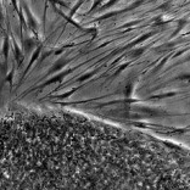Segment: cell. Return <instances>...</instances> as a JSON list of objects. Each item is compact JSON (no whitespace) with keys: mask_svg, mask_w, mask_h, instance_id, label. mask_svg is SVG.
I'll return each mask as SVG.
<instances>
[{"mask_svg":"<svg viewBox=\"0 0 190 190\" xmlns=\"http://www.w3.org/2000/svg\"><path fill=\"white\" fill-rule=\"evenodd\" d=\"M0 190H190V161L109 124L53 115L0 139Z\"/></svg>","mask_w":190,"mask_h":190,"instance_id":"6da1fadb","label":"cell"}]
</instances>
